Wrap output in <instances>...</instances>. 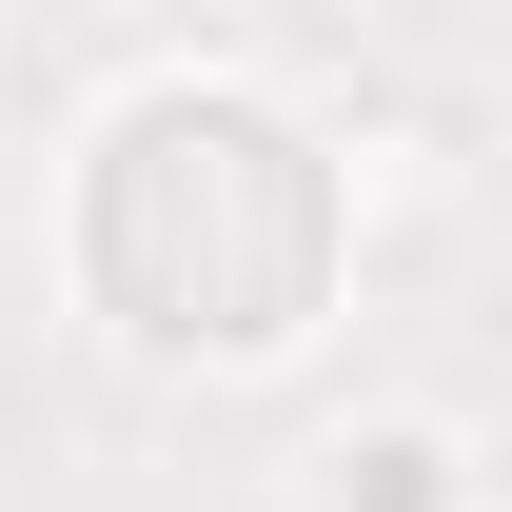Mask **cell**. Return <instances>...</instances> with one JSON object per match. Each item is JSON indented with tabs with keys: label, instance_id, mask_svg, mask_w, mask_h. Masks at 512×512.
<instances>
[{
	"label": "cell",
	"instance_id": "6da1fadb",
	"mask_svg": "<svg viewBox=\"0 0 512 512\" xmlns=\"http://www.w3.org/2000/svg\"><path fill=\"white\" fill-rule=\"evenodd\" d=\"M79 316L158 375H276L355 276V158L256 79H138L60 197Z\"/></svg>",
	"mask_w": 512,
	"mask_h": 512
},
{
	"label": "cell",
	"instance_id": "7a4b0ae2",
	"mask_svg": "<svg viewBox=\"0 0 512 512\" xmlns=\"http://www.w3.org/2000/svg\"><path fill=\"white\" fill-rule=\"evenodd\" d=\"M316 473H335V512H473V434H453V414H375V434H335Z\"/></svg>",
	"mask_w": 512,
	"mask_h": 512
}]
</instances>
